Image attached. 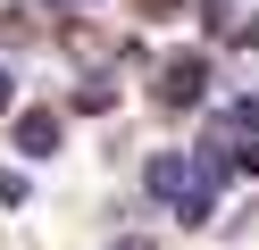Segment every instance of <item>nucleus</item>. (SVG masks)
I'll return each mask as SVG.
<instances>
[{
    "label": "nucleus",
    "mask_w": 259,
    "mask_h": 250,
    "mask_svg": "<svg viewBox=\"0 0 259 250\" xmlns=\"http://www.w3.org/2000/svg\"><path fill=\"white\" fill-rule=\"evenodd\" d=\"M209 83H218L209 50H176V59H159V83H151V100H159L167 117H184V109H201V100H209Z\"/></svg>",
    "instance_id": "1"
},
{
    "label": "nucleus",
    "mask_w": 259,
    "mask_h": 250,
    "mask_svg": "<svg viewBox=\"0 0 259 250\" xmlns=\"http://www.w3.org/2000/svg\"><path fill=\"white\" fill-rule=\"evenodd\" d=\"M17 150L25 159H59L67 150V117L59 109H17Z\"/></svg>",
    "instance_id": "2"
},
{
    "label": "nucleus",
    "mask_w": 259,
    "mask_h": 250,
    "mask_svg": "<svg viewBox=\"0 0 259 250\" xmlns=\"http://www.w3.org/2000/svg\"><path fill=\"white\" fill-rule=\"evenodd\" d=\"M218 125H234L242 142H259V92H234V100L218 109Z\"/></svg>",
    "instance_id": "3"
},
{
    "label": "nucleus",
    "mask_w": 259,
    "mask_h": 250,
    "mask_svg": "<svg viewBox=\"0 0 259 250\" xmlns=\"http://www.w3.org/2000/svg\"><path fill=\"white\" fill-rule=\"evenodd\" d=\"M25 192H34V183H25V167H0V209H25Z\"/></svg>",
    "instance_id": "4"
},
{
    "label": "nucleus",
    "mask_w": 259,
    "mask_h": 250,
    "mask_svg": "<svg viewBox=\"0 0 259 250\" xmlns=\"http://www.w3.org/2000/svg\"><path fill=\"white\" fill-rule=\"evenodd\" d=\"M75 109H84V117H101V109H117V92H109V83H101V75H92V83H84V92H75Z\"/></svg>",
    "instance_id": "5"
},
{
    "label": "nucleus",
    "mask_w": 259,
    "mask_h": 250,
    "mask_svg": "<svg viewBox=\"0 0 259 250\" xmlns=\"http://www.w3.org/2000/svg\"><path fill=\"white\" fill-rule=\"evenodd\" d=\"M0 117H17V67L0 59Z\"/></svg>",
    "instance_id": "6"
},
{
    "label": "nucleus",
    "mask_w": 259,
    "mask_h": 250,
    "mask_svg": "<svg viewBox=\"0 0 259 250\" xmlns=\"http://www.w3.org/2000/svg\"><path fill=\"white\" fill-rule=\"evenodd\" d=\"M201 17H209V25L226 33V25H234V0H201Z\"/></svg>",
    "instance_id": "7"
},
{
    "label": "nucleus",
    "mask_w": 259,
    "mask_h": 250,
    "mask_svg": "<svg viewBox=\"0 0 259 250\" xmlns=\"http://www.w3.org/2000/svg\"><path fill=\"white\" fill-rule=\"evenodd\" d=\"M109 250H151V242H142V233H125V242H109Z\"/></svg>",
    "instance_id": "8"
},
{
    "label": "nucleus",
    "mask_w": 259,
    "mask_h": 250,
    "mask_svg": "<svg viewBox=\"0 0 259 250\" xmlns=\"http://www.w3.org/2000/svg\"><path fill=\"white\" fill-rule=\"evenodd\" d=\"M42 9H75V0H42Z\"/></svg>",
    "instance_id": "9"
}]
</instances>
